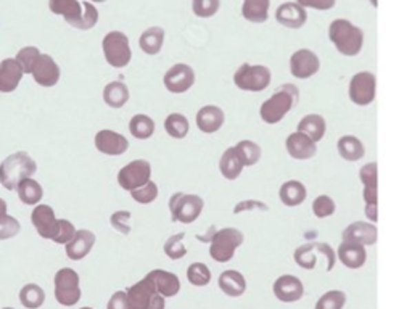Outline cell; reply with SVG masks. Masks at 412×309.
Returning <instances> with one entry per match:
<instances>
[{
    "mask_svg": "<svg viewBox=\"0 0 412 309\" xmlns=\"http://www.w3.org/2000/svg\"><path fill=\"white\" fill-rule=\"evenodd\" d=\"M371 3L373 7H377V0H371Z\"/></svg>",
    "mask_w": 412,
    "mask_h": 309,
    "instance_id": "59",
    "label": "cell"
},
{
    "mask_svg": "<svg viewBox=\"0 0 412 309\" xmlns=\"http://www.w3.org/2000/svg\"><path fill=\"white\" fill-rule=\"evenodd\" d=\"M95 149H97L100 153L108 155V156H119L124 155L129 150V140L119 132L103 129L99 131L95 134L94 139Z\"/></svg>",
    "mask_w": 412,
    "mask_h": 309,
    "instance_id": "19",
    "label": "cell"
},
{
    "mask_svg": "<svg viewBox=\"0 0 412 309\" xmlns=\"http://www.w3.org/2000/svg\"><path fill=\"white\" fill-rule=\"evenodd\" d=\"M243 169H245V166H243L242 160L238 158L236 149L229 147V149L224 150L221 158H219V173H221L223 178L226 180H237L242 175Z\"/></svg>",
    "mask_w": 412,
    "mask_h": 309,
    "instance_id": "31",
    "label": "cell"
},
{
    "mask_svg": "<svg viewBox=\"0 0 412 309\" xmlns=\"http://www.w3.org/2000/svg\"><path fill=\"white\" fill-rule=\"evenodd\" d=\"M165 131L166 134L176 140H182L189 136L190 122L185 115L182 113H171L165 120Z\"/></svg>",
    "mask_w": 412,
    "mask_h": 309,
    "instance_id": "39",
    "label": "cell"
},
{
    "mask_svg": "<svg viewBox=\"0 0 412 309\" xmlns=\"http://www.w3.org/2000/svg\"><path fill=\"white\" fill-rule=\"evenodd\" d=\"M97 21H99V10L95 8L92 2H89L87 0V2H83V15H81L79 20L74 23L73 28L81 31H89L97 25Z\"/></svg>",
    "mask_w": 412,
    "mask_h": 309,
    "instance_id": "45",
    "label": "cell"
},
{
    "mask_svg": "<svg viewBox=\"0 0 412 309\" xmlns=\"http://www.w3.org/2000/svg\"><path fill=\"white\" fill-rule=\"evenodd\" d=\"M20 231H21V224L17 217H13L10 215L0 216V240L13 239V237L20 234Z\"/></svg>",
    "mask_w": 412,
    "mask_h": 309,
    "instance_id": "49",
    "label": "cell"
},
{
    "mask_svg": "<svg viewBox=\"0 0 412 309\" xmlns=\"http://www.w3.org/2000/svg\"><path fill=\"white\" fill-rule=\"evenodd\" d=\"M37 173V163L28 151H15L0 163V184L7 190H17L25 179Z\"/></svg>",
    "mask_w": 412,
    "mask_h": 309,
    "instance_id": "2",
    "label": "cell"
},
{
    "mask_svg": "<svg viewBox=\"0 0 412 309\" xmlns=\"http://www.w3.org/2000/svg\"><path fill=\"white\" fill-rule=\"evenodd\" d=\"M31 74L32 78H34L36 84L42 85V87H54V85L59 84L61 70L50 55L41 54L39 60L36 61Z\"/></svg>",
    "mask_w": 412,
    "mask_h": 309,
    "instance_id": "21",
    "label": "cell"
},
{
    "mask_svg": "<svg viewBox=\"0 0 412 309\" xmlns=\"http://www.w3.org/2000/svg\"><path fill=\"white\" fill-rule=\"evenodd\" d=\"M55 299L61 306H74L81 299L79 274L71 268H63L56 270L55 279Z\"/></svg>",
    "mask_w": 412,
    "mask_h": 309,
    "instance_id": "9",
    "label": "cell"
},
{
    "mask_svg": "<svg viewBox=\"0 0 412 309\" xmlns=\"http://www.w3.org/2000/svg\"><path fill=\"white\" fill-rule=\"evenodd\" d=\"M95 234L89 229H79L76 232L74 239L70 242L68 245H65L66 256L71 261H81L87 256L90 251H92L95 245Z\"/></svg>",
    "mask_w": 412,
    "mask_h": 309,
    "instance_id": "24",
    "label": "cell"
},
{
    "mask_svg": "<svg viewBox=\"0 0 412 309\" xmlns=\"http://www.w3.org/2000/svg\"><path fill=\"white\" fill-rule=\"evenodd\" d=\"M152 180V164L147 160H134L123 166L118 173L119 187L132 192Z\"/></svg>",
    "mask_w": 412,
    "mask_h": 309,
    "instance_id": "12",
    "label": "cell"
},
{
    "mask_svg": "<svg viewBox=\"0 0 412 309\" xmlns=\"http://www.w3.org/2000/svg\"><path fill=\"white\" fill-rule=\"evenodd\" d=\"M337 258L342 261V264L348 269H361L367 261L366 246L359 244H348L342 242L337 250Z\"/></svg>",
    "mask_w": 412,
    "mask_h": 309,
    "instance_id": "26",
    "label": "cell"
},
{
    "mask_svg": "<svg viewBox=\"0 0 412 309\" xmlns=\"http://www.w3.org/2000/svg\"><path fill=\"white\" fill-rule=\"evenodd\" d=\"M107 309H131V304H129L126 292H123V290L114 292L107 304Z\"/></svg>",
    "mask_w": 412,
    "mask_h": 309,
    "instance_id": "53",
    "label": "cell"
},
{
    "mask_svg": "<svg viewBox=\"0 0 412 309\" xmlns=\"http://www.w3.org/2000/svg\"><path fill=\"white\" fill-rule=\"evenodd\" d=\"M39 56H41V50L37 49V47L30 45V47H23V49L17 54L15 60L18 61V65L21 66L23 73L31 74L36 61L39 60Z\"/></svg>",
    "mask_w": 412,
    "mask_h": 309,
    "instance_id": "46",
    "label": "cell"
},
{
    "mask_svg": "<svg viewBox=\"0 0 412 309\" xmlns=\"http://www.w3.org/2000/svg\"><path fill=\"white\" fill-rule=\"evenodd\" d=\"M131 211H116L113 213L112 217H110V224H112L113 229H116L121 234L127 235L131 232Z\"/></svg>",
    "mask_w": 412,
    "mask_h": 309,
    "instance_id": "52",
    "label": "cell"
},
{
    "mask_svg": "<svg viewBox=\"0 0 412 309\" xmlns=\"http://www.w3.org/2000/svg\"><path fill=\"white\" fill-rule=\"evenodd\" d=\"M81 309H94V308H89V306H84V308H81Z\"/></svg>",
    "mask_w": 412,
    "mask_h": 309,
    "instance_id": "60",
    "label": "cell"
},
{
    "mask_svg": "<svg viewBox=\"0 0 412 309\" xmlns=\"http://www.w3.org/2000/svg\"><path fill=\"white\" fill-rule=\"evenodd\" d=\"M377 79L369 71H359L349 79L348 97L356 107H369L375 100Z\"/></svg>",
    "mask_w": 412,
    "mask_h": 309,
    "instance_id": "11",
    "label": "cell"
},
{
    "mask_svg": "<svg viewBox=\"0 0 412 309\" xmlns=\"http://www.w3.org/2000/svg\"><path fill=\"white\" fill-rule=\"evenodd\" d=\"M205 202L200 195L176 192L169 198L171 220L181 224H194L203 213Z\"/></svg>",
    "mask_w": 412,
    "mask_h": 309,
    "instance_id": "5",
    "label": "cell"
},
{
    "mask_svg": "<svg viewBox=\"0 0 412 309\" xmlns=\"http://www.w3.org/2000/svg\"><path fill=\"white\" fill-rule=\"evenodd\" d=\"M272 292L282 303H295L305 297V285L296 275L284 274L272 284Z\"/></svg>",
    "mask_w": 412,
    "mask_h": 309,
    "instance_id": "17",
    "label": "cell"
},
{
    "mask_svg": "<svg viewBox=\"0 0 412 309\" xmlns=\"http://www.w3.org/2000/svg\"><path fill=\"white\" fill-rule=\"evenodd\" d=\"M226 122V113L218 105L201 107L195 115V125L203 134H216Z\"/></svg>",
    "mask_w": 412,
    "mask_h": 309,
    "instance_id": "20",
    "label": "cell"
},
{
    "mask_svg": "<svg viewBox=\"0 0 412 309\" xmlns=\"http://www.w3.org/2000/svg\"><path fill=\"white\" fill-rule=\"evenodd\" d=\"M17 192L21 203L26 204V206H36V204L41 203L42 197H44V189H42V185L32 178L23 180L17 187Z\"/></svg>",
    "mask_w": 412,
    "mask_h": 309,
    "instance_id": "37",
    "label": "cell"
},
{
    "mask_svg": "<svg viewBox=\"0 0 412 309\" xmlns=\"http://www.w3.org/2000/svg\"><path fill=\"white\" fill-rule=\"evenodd\" d=\"M31 222L42 239L54 240L56 231H59V220H56L54 208L42 203L36 204L31 213Z\"/></svg>",
    "mask_w": 412,
    "mask_h": 309,
    "instance_id": "15",
    "label": "cell"
},
{
    "mask_svg": "<svg viewBox=\"0 0 412 309\" xmlns=\"http://www.w3.org/2000/svg\"><path fill=\"white\" fill-rule=\"evenodd\" d=\"M347 304V295L342 290H330L318 299L314 309H343Z\"/></svg>",
    "mask_w": 412,
    "mask_h": 309,
    "instance_id": "44",
    "label": "cell"
},
{
    "mask_svg": "<svg viewBox=\"0 0 412 309\" xmlns=\"http://www.w3.org/2000/svg\"><path fill=\"white\" fill-rule=\"evenodd\" d=\"M145 279L153 285L156 293L165 298H172L181 292V280L176 274L163 269H153L145 275Z\"/></svg>",
    "mask_w": 412,
    "mask_h": 309,
    "instance_id": "22",
    "label": "cell"
},
{
    "mask_svg": "<svg viewBox=\"0 0 412 309\" xmlns=\"http://www.w3.org/2000/svg\"><path fill=\"white\" fill-rule=\"evenodd\" d=\"M155 121L148 115H143V113L134 115L131 121H129V132H131V136L137 140L150 139V137L155 134Z\"/></svg>",
    "mask_w": 412,
    "mask_h": 309,
    "instance_id": "36",
    "label": "cell"
},
{
    "mask_svg": "<svg viewBox=\"0 0 412 309\" xmlns=\"http://www.w3.org/2000/svg\"><path fill=\"white\" fill-rule=\"evenodd\" d=\"M184 239H185V232H179V234L171 235L169 239L165 242L163 251H165L167 258H171L172 261L182 259L187 253H189V250H187V246L184 244Z\"/></svg>",
    "mask_w": 412,
    "mask_h": 309,
    "instance_id": "41",
    "label": "cell"
},
{
    "mask_svg": "<svg viewBox=\"0 0 412 309\" xmlns=\"http://www.w3.org/2000/svg\"><path fill=\"white\" fill-rule=\"evenodd\" d=\"M319 256H324V258H325V270L330 273V270L333 269L335 261H337V255H335V251L330 248V245H327V244L314 242V244L301 245L295 250L293 259L301 269L313 270L316 266H318Z\"/></svg>",
    "mask_w": 412,
    "mask_h": 309,
    "instance_id": "8",
    "label": "cell"
},
{
    "mask_svg": "<svg viewBox=\"0 0 412 309\" xmlns=\"http://www.w3.org/2000/svg\"><path fill=\"white\" fill-rule=\"evenodd\" d=\"M300 100V90L293 84H282L260 107V118L266 125H277L293 110Z\"/></svg>",
    "mask_w": 412,
    "mask_h": 309,
    "instance_id": "1",
    "label": "cell"
},
{
    "mask_svg": "<svg viewBox=\"0 0 412 309\" xmlns=\"http://www.w3.org/2000/svg\"><path fill=\"white\" fill-rule=\"evenodd\" d=\"M49 8L55 15L63 17L70 26L83 15V3L79 0H49Z\"/></svg>",
    "mask_w": 412,
    "mask_h": 309,
    "instance_id": "32",
    "label": "cell"
},
{
    "mask_svg": "<svg viewBox=\"0 0 412 309\" xmlns=\"http://www.w3.org/2000/svg\"><path fill=\"white\" fill-rule=\"evenodd\" d=\"M234 149H236L238 158L242 160V163L245 168H251V166H256L260 163L262 149L256 144L255 140L243 139L238 142V144L234 145Z\"/></svg>",
    "mask_w": 412,
    "mask_h": 309,
    "instance_id": "38",
    "label": "cell"
},
{
    "mask_svg": "<svg viewBox=\"0 0 412 309\" xmlns=\"http://www.w3.org/2000/svg\"><path fill=\"white\" fill-rule=\"evenodd\" d=\"M2 309H13V308H2Z\"/></svg>",
    "mask_w": 412,
    "mask_h": 309,
    "instance_id": "61",
    "label": "cell"
},
{
    "mask_svg": "<svg viewBox=\"0 0 412 309\" xmlns=\"http://www.w3.org/2000/svg\"><path fill=\"white\" fill-rule=\"evenodd\" d=\"M296 131L303 132L318 144V142L324 139L325 132H327V121L319 113H309V115L301 118L298 126H296Z\"/></svg>",
    "mask_w": 412,
    "mask_h": 309,
    "instance_id": "29",
    "label": "cell"
},
{
    "mask_svg": "<svg viewBox=\"0 0 412 309\" xmlns=\"http://www.w3.org/2000/svg\"><path fill=\"white\" fill-rule=\"evenodd\" d=\"M378 231L373 222L369 221H356L344 227L342 232V242L348 244H359L362 246H372L377 244Z\"/></svg>",
    "mask_w": 412,
    "mask_h": 309,
    "instance_id": "16",
    "label": "cell"
},
{
    "mask_svg": "<svg viewBox=\"0 0 412 309\" xmlns=\"http://www.w3.org/2000/svg\"><path fill=\"white\" fill-rule=\"evenodd\" d=\"M20 303L26 309H39L45 303L44 288L37 284H26L20 290Z\"/></svg>",
    "mask_w": 412,
    "mask_h": 309,
    "instance_id": "40",
    "label": "cell"
},
{
    "mask_svg": "<svg viewBox=\"0 0 412 309\" xmlns=\"http://www.w3.org/2000/svg\"><path fill=\"white\" fill-rule=\"evenodd\" d=\"M271 0H243L242 15L247 21L265 23L269 18Z\"/></svg>",
    "mask_w": 412,
    "mask_h": 309,
    "instance_id": "35",
    "label": "cell"
},
{
    "mask_svg": "<svg viewBox=\"0 0 412 309\" xmlns=\"http://www.w3.org/2000/svg\"><path fill=\"white\" fill-rule=\"evenodd\" d=\"M245 242V235L237 227H224L213 234L209 244V256L216 263H229Z\"/></svg>",
    "mask_w": 412,
    "mask_h": 309,
    "instance_id": "4",
    "label": "cell"
},
{
    "mask_svg": "<svg viewBox=\"0 0 412 309\" xmlns=\"http://www.w3.org/2000/svg\"><path fill=\"white\" fill-rule=\"evenodd\" d=\"M187 279L194 287H206L212 282V270L205 263H192L187 269Z\"/></svg>",
    "mask_w": 412,
    "mask_h": 309,
    "instance_id": "42",
    "label": "cell"
},
{
    "mask_svg": "<svg viewBox=\"0 0 412 309\" xmlns=\"http://www.w3.org/2000/svg\"><path fill=\"white\" fill-rule=\"evenodd\" d=\"M105 60L113 68H126L132 60V50L127 36L121 31H110L102 41Z\"/></svg>",
    "mask_w": 412,
    "mask_h": 309,
    "instance_id": "7",
    "label": "cell"
},
{
    "mask_svg": "<svg viewBox=\"0 0 412 309\" xmlns=\"http://www.w3.org/2000/svg\"><path fill=\"white\" fill-rule=\"evenodd\" d=\"M303 8H314V10H330L335 7V0H296Z\"/></svg>",
    "mask_w": 412,
    "mask_h": 309,
    "instance_id": "54",
    "label": "cell"
},
{
    "mask_svg": "<svg viewBox=\"0 0 412 309\" xmlns=\"http://www.w3.org/2000/svg\"><path fill=\"white\" fill-rule=\"evenodd\" d=\"M158 193H160V190H158V185L153 182V180H148L145 185H142V187L132 190L131 197H132L134 202L138 203V204H150L158 198Z\"/></svg>",
    "mask_w": 412,
    "mask_h": 309,
    "instance_id": "47",
    "label": "cell"
},
{
    "mask_svg": "<svg viewBox=\"0 0 412 309\" xmlns=\"http://www.w3.org/2000/svg\"><path fill=\"white\" fill-rule=\"evenodd\" d=\"M129 94L127 85L123 83V81H113L105 85L103 89V102L107 103L110 108H114V110H119L129 102Z\"/></svg>",
    "mask_w": 412,
    "mask_h": 309,
    "instance_id": "33",
    "label": "cell"
},
{
    "mask_svg": "<svg viewBox=\"0 0 412 309\" xmlns=\"http://www.w3.org/2000/svg\"><path fill=\"white\" fill-rule=\"evenodd\" d=\"M165 44V30L160 26H152L145 30L138 37V47L143 54L158 55Z\"/></svg>",
    "mask_w": 412,
    "mask_h": 309,
    "instance_id": "34",
    "label": "cell"
},
{
    "mask_svg": "<svg viewBox=\"0 0 412 309\" xmlns=\"http://www.w3.org/2000/svg\"><path fill=\"white\" fill-rule=\"evenodd\" d=\"M131 309H165L166 298L156 293L153 285L143 277L126 290Z\"/></svg>",
    "mask_w": 412,
    "mask_h": 309,
    "instance_id": "10",
    "label": "cell"
},
{
    "mask_svg": "<svg viewBox=\"0 0 412 309\" xmlns=\"http://www.w3.org/2000/svg\"><path fill=\"white\" fill-rule=\"evenodd\" d=\"M359 180L364 187H378V168L375 161H371L359 169Z\"/></svg>",
    "mask_w": 412,
    "mask_h": 309,
    "instance_id": "51",
    "label": "cell"
},
{
    "mask_svg": "<svg viewBox=\"0 0 412 309\" xmlns=\"http://www.w3.org/2000/svg\"><path fill=\"white\" fill-rule=\"evenodd\" d=\"M337 151L344 161L356 163V161L362 160L364 155H366V147H364L361 139H358L356 136L347 134L337 140Z\"/></svg>",
    "mask_w": 412,
    "mask_h": 309,
    "instance_id": "30",
    "label": "cell"
},
{
    "mask_svg": "<svg viewBox=\"0 0 412 309\" xmlns=\"http://www.w3.org/2000/svg\"><path fill=\"white\" fill-rule=\"evenodd\" d=\"M285 150L290 155V158L308 161L318 155V144L303 132L295 131L285 139Z\"/></svg>",
    "mask_w": 412,
    "mask_h": 309,
    "instance_id": "18",
    "label": "cell"
},
{
    "mask_svg": "<svg viewBox=\"0 0 412 309\" xmlns=\"http://www.w3.org/2000/svg\"><path fill=\"white\" fill-rule=\"evenodd\" d=\"M8 206H7V202L3 198H0V216L3 215H8Z\"/></svg>",
    "mask_w": 412,
    "mask_h": 309,
    "instance_id": "57",
    "label": "cell"
},
{
    "mask_svg": "<svg viewBox=\"0 0 412 309\" xmlns=\"http://www.w3.org/2000/svg\"><path fill=\"white\" fill-rule=\"evenodd\" d=\"M320 70L319 56L309 49H300L290 56V73L296 79H309Z\"/></svg>",
    "mask_w": 412,
    "mask_h": 309,
    "instance_id": "14",
    "label": "cell"
},
{
    "mask_svg": "<svg viewBox=\"0 0 412 309\" xmlns=\"http://www.w3.org/2000/svg\"><path fill=\"white\" fill-rule=\"evenodd\" d=\"M89 2H97V3H102V2H107V0H89Z\"/></svg>",
    "mask_w": 412,
    "mask_h": 309,
    "instance_id": "58",
    "label": "cell"
},
{
    "mask_svg": "<svg viewBox=\"0 0 412 309\" xmlns=\"http://www.w3.org/2000/svg\"><path fill=\"white\" fill-rule=\"evenodd\" d=\"M23 76L21 66L15 58H6L0 61V92L10 94L18 89Z\"/></svg>",
    "mask_w": 412,
    "mask_h": 309,
    "instance_id": "25",
    "label": "cell"
},
{
    "mask_svg": "<svg viewBox=\"0 0 412 309\" xmlns=\"http://www.w3.org/2000/svg\"><path fill=\"white\" fill-rule=\"evenodd\" d=\"M196 81L195 71L190 65L187 63H176L163 76V84L171 94H185L194 87Z\"/></svg>",
    "mask_w": 412,
    "mask_h": 309,
    "instance_id": "13",
    "label": "cell"
},
{
    "mask_svg": "<svg viewBox=\"0 0 412 309\" xmlns=\"http://www.w3.org/2000/svg\"><path fill=\"white\" fill-rule=\"evenodd\" d=\"M76 232L78 231H76L73 222L68 220H59V231H56V234L54 237V242L60 245H68L70 242L74 239Z\"/></svg>",
    "mask_w": 412,
    "mask_h": 309,
    "instance_id": "50",
    "label": "cell"
},
{
    "mask_svg": "<svg viewBox=\"0 0 412 309\" xmlns=\"http://www.w3.org/2000/svg\"><path fill=\"white\" fill-rule=\"evenodd\" d=\"M279 198L285 206H300V204H303L306 198H308V189H306V185L301 182V180H285L279 189Z\"/></svg>",
    "mask_w": 412,
    "mask_h": 309,
    "instance_id": "27",
    "label": "cell"
},
{
    "mask_svg": "<svg viewBox=\"0 0 412 309\" xmlns=\"http://www.w3.org/2000/svg\"><path fill=\"white\" fill-rule=\"evenodd\" d=\"M362 198L366 204H378V187H364Z\"/></svg>",
    "mask_w": 412,
    "mask_h": 309,
    "instance_id": "55",
    "label": "cell"
},
{
    "mask_svg": "<svg viewBox=\"0 0 412 309\" xmlns=\"http://www.w3.org/2000/svg\"><path fill=\"white\" fill-rule=\"evenodd\" d=\"M218 285L221 288V292L231 298H238L247 292V279L236 269H229L221 273L218 279Z\"/></svg>",
    "mask_w": 412,
    "mask_h": 309,
    "instance_id": "28",
    "label": "cell"
},
{
    "mask_svg": "<svg viewBox=\"0 0 412 309\" xmlns=\"http://www.w3.org/2000/svg\"><path fill=\"white\" fill-rule=\"evenodd\" d=\"M221 7V0H192V10L198 18H212Z\"/></svg>",
    "mask_w": 412,
    "mask_h": 309,
    "instance_id": "48",
    "label": "cell"
},
{
    "mask_svg": "<svg viewBox=\"0 0 412 309\" xmlns=\"http://www.w3.org/2000/svg\"><path fill=\"white\" fill-rule=\"evenodd\" d=\"M272 73L265 65L243 63L234 73V84L243 92H262L271 85Z\"/></svg>",
    "mask_w": 412,
    "mask_h": 309,
    "instance_id": "6",
    "label": "cell"
},
{
    "mask_svg": "<svg viewBox=\"0 0 412 309\" xmlns=\"http://www.w3.org/2000/svg\"><path fill=\"white\" fill-rule=\"evenodd\" d=\"M329 39L332 41L340 54L344 56H356L362 50L364 45V32L361 28L354 26L351 21L333 20L329 26Z\"/></svg>",
    "mask_w": 412,
    "mask_h": 309,
    "instance_id": "3",
    "label": "cell"
},
{
    "mask_svg": "<svg viewBox=\"0 0 412 309\" xmlns=\"http://www.w3.org/2000/svg\"><path fill=\"white\" fill-rule=\"evenodd\" d=\"M276 20L282 26L289 28V30H300L308 21V13L306 8H303L296 2H285L277 8Z\"/></svg>",
    "mask_w": 412,
    "mask_h": 309,
    "instance_id": "23",
    "label": "cell"
},
{
    "mask_svg": "<svg viewBox=\"0 0 412 309\" xmlns=\"http://www.w3.org/2000/svg\"><path fill=\"white\" fill-rule=\"evenodd\" d=\"M364 215H366L369 222H373V224H375L378 221L377 204H366V206H364Z\"/></svg>",
    "mask_w": 412,
    "mask_h": 309,
    "instance_id": "56",
    "label": "cell"
},
{
    "mask_svg": "<svg viewBox=\"0 0 412 309\" xmlns=\"http://www.w3.org/2000/svg\"><path fill=\"white\" fill-rule=\"evenodd\" d=\"M313 215L316 217H319V220H325V217H330L335 215V211H337V203H335V200L332 197H329V195H318V197L314 198L313 202Z\"/></svg>",
    "mask_w": 412,
    "mask_h": 309,
    "instance_id": "43",
    "label": "cell"
}]
</instances>
